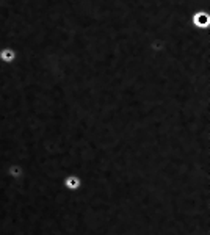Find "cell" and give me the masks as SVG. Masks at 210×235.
I'll return each mask as SVG.
<instances>
[{"label":"cell","mask_w":210,"mask_h":235,"mask_svg":"<svg viewBox=\"0 0 210 235\" xmlns=\"http://www.w3.org/2000/svg\"><path fill=\"white\" fill-rule=\"evenodd\" d=\"M68 187L69 188H77L78 187V179L77 177H69L68 179Z\"/></svg>","instance_id":"obj_1"}]
</instances>
